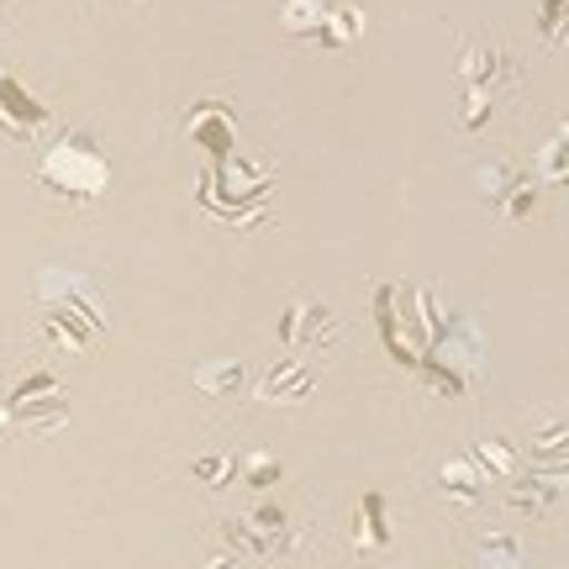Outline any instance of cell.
<instances>
[{
    "mask_svg": "<svg viewBox=\"0 0 569 569\" xmlns=\"http://www.w3.org/2000/svg\"><path fill=\"white\" fill-rule=\"evenodd\" d=\"M274 475H280V465H274V459H253V480H259V486H269Z\"/></svg>",
    "mask_w": 569,
    "mask_h": 569,
    "instance_id": "7a4b0ae2",
    "label": "cell"
},
{
    "mask_svg": "<svg viewBox=\"0 0 569 569\" xmlns=\"http://www.w3.org/2000/svg\"><path fill=\"white\" fill-rule=\"evenodd\" d=\"M538 27H543V38H549V42L569 38V0H543V11H538Z\"/></svg>",
    "mask_w": 569,
    "mask_h": 569,
    "instance_id": "6da1fadb",
    "label": "cell"
}]
</instances>
